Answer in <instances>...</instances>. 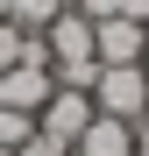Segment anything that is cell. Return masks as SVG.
I'll use <instances>...</instances> for the list:
<instances>
[{
    "label": "cell",
    "instance_id": "1",
    "mask_svg": "<svg viewBox=\"0 0 149 156\" xmlns=\"http://www.w3.org/2000/svg\"><path fill=\"white\" fill-rule=\"evenodd\" d=\"M92 107L114 114V121H142V114H149V64H99Z\"/></svg>",
    "mask_w": 149,
    "mask_h": 156
},
{
    "label": "cell",
    "instance_id": "2",
    "mask_svg": "<svg viewBox=\"0 0 149 156\" xmlns=\"http://www.w3.org/2000/svg\"><path fill=\"white\" fill-rule=\"evenodd\" d=\"M92 50H99V64H142L149 29L128 21V14H107V21H92Z\"/></svg>",
    "mask_w": 149,
    "mask_h": 156
},
{
    "label": "cell",
    "instance_id": "3",
    "mask_svg": "<svg viewBox=\"0 0 149 156\" xmlns=\"http://www.w3.org/2000/svg\"><path fill=\"white\" fill-rule=\"evenodd\" d=\"M92 114H99V107H92V92H64V85H57V92L43 99V114H36V128H43V135H57V142H78Z\"/></svg>",
    "mask_w": 149,
    "mask_h": 156
},
{
    "label": "cell",
    "instance_id": "4",
    "mask_svg": "<svg viewBox=\"0 0 149 156\" xmlns=\"http://www.w3.org/2000/svg\"><path fill=\"white\" fill-rule=\"evenodd\" d=\"M50 92H57L50 64H14V71H0V107H14V114H43Z\"/></svg>",
    "mask_w": 149,
    "mask_h": 156
},
{
    "label": "cell",
    "instance_id": "5",
    "mask_svg": "<svg viewBox=\"0 0 149 156\" xmlns=\"http://www.w3.org/2000/svg\"><path fill=\"white\" fill-rule=\"evenodd\" d=\"M43 43H50V71H57V64H85V57H99V50H92V21H85L78 7H64L57 21H50Z\"/></svg>",
    "mask_w": 149,
    "mask_h": 156
},
{
    "label": "cell",
    "instance_id": "6",
    "mask_svg": "<svg viewBox=\"0 0 149 156\" xmlns=\"http://www.w3.org/2000/svg\"><path fill=\"white\" fill-rule=\"evenodd\" d=\"M71 156H135V121L92 114V121H85V135L71 142Z\"/></svg>",
    "mask_w": 149,
    "mask_h": 156
},
{
    "label": "cell",
    "instance_id": "7",
    "mask_svg": "<svg viewBox=\"0 0 149 156\" xmlns=\"http://www.w3.org/2000/svg\"><path fill=\"white\" fill-rule=\"evenodd\" d=\"M64 7H71V0H7V21H14L21 36H43V29H50Z\"/></svg>",
    "mask_w": 149,
    "mask_h": 156
},
{
    "label": "cell",
    "instance_id": "8",
    "mask_svg": "<svg viewBox=\"0 0 149 156\" xmlns=\"http://www.w3.org/2000/svg\"><path fill=\"white\" fill-rule=\"evenodd\" d=\"M36 135V114H14V107H0V149H21Z\"/></svg>",
    "mask_w": 149,
    "mask_h": 156
},
{
    "label": "cell",
    "instance_id": "9",
    "mask_svg": "<svg viewBox=\"0 0 149 156\" xmlns=\"http://www.w3.org/2000/svg\"><path fill=\"white\" fill-rule=\"evenodd\" d=\"M14 156H71V142H57V135H43V128H36V135L21 142Z\"/></svg>",
    "mask_w": 149,
    "mask_h": 156
},
{
    "label": "cell",
    "instance_id": "10",
    "mask_svg": "<svg viewBox=\"0 0 149 156\" xmlns=\"http://www.w3.org/2000/svg\"><path fill=\"white\" fill-rule=\"evenodd\" d=\"M14 64H21V29L0 21V71H14Z\"/></svg>",
    "mask_w": 149,
    "mask_h": 156
},
{
    "label": "cell",
    "instance_id": "11",
    "mask_svg": "<svg viewBox=\"0 0 149 156\" xmlns=\"http://www.w3.org/2000/svg\"><path fill=\"white\" fill-rule=\"evenodd\" d=\"M71 7H78L85 21H107V14H121V0H71Z\"/></svg>",
    "mask_w": 149,
    "mask_h": 156
},
{
    "label": "cell",
    "instance_id": "12",
    "mask_svg": "<svg viewBox=\"0 0 149 156\" xmlns=\"http://www.w3.org/2000/svg\"><path fill=\"white\" fill-rule=\"evenodd\" d=\"M135 156H149V114L135 121Z\"/></svg>",
    "mask_w": 149,
    "mask_h": 156
},
{
    "label": "cell",
    "instance_id": "13",
    "mask_svg": "<svg viewBox=\"0 0 149 156\" xmlns=\"http://www.w3.org/2000/svg\"><path fill=\"white\" fill-rule=\"evenodd\" d=\"M0 156H14V149H0Z\"/></svg>",
    "mask_w": 149,
    "mask_h": 156
},
{
    "label": "cell",
    "instance_id": "14",
    "mask_svg": "<svg viewBox=\"0 0 149 156\" xmlns=\"http://www.w3.org/2000/svg\"><path fill=\"white\" fill-rule=\"evenodd\" d=\"M142 64H149V50H142Z\"/></svg>",
    "mask_w": 149,
    "mask_h": 156
}]
</instances>
